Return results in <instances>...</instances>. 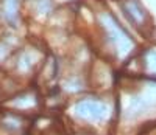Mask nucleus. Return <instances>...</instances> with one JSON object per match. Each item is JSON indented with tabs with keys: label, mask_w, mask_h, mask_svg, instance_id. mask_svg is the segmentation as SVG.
I'll return each instance as SVG.
<instances>
[{
	"label": "nucleus",
	"mask_w": 156,
	"mask_h": 135,
	"mask_svg": "<svg viewBox=\"0 0 156 135\" xmlns=\"http://www.w3.org/2000/svg\"><path fill=\"white\" fill-rule=\"evenodd\" d=\"M122 11H123L125 17L133 25H139L140 20L147 19V11L139 0H128V2H125L122 5Z\"/></svg>",
	"instance_id": "nucleus-2"
},
{
	"label": "nucleus",
	"mask_w": 156,
	"mask_h": 135,
	"mask_svg": "<svg viewBox=\"0 0 156 135\" xmlns=\"http://www.w3.org/2000/svg\"><path fill=\"white\" fill-rule=\"evenodd\" d=\"M145 65L148 67V70L156 73V50H148L147 51V58L144 59Z\"/></svg>",
	"instance_id": "nucleus-4"
},
{
	"label": "nucleus",
	"mask_w": 156,
	"mask_h": 135,
	"mask_svg": "<svg viewBox=\"0 0 156 135\" xmlns=\"http://www.w3.org/2000/svg\"><path fill=\"white\" fill-rule=\"evenodd\" d=\"M22 126H23V118H20L16 113H6L0 120V127L9 135H14V133L20 132Z\"/></svg>",
	"instance_id": "nucleus-3"
},
{
	"label": "nucleus",
	"mask_w": 156,
	"mask_h": 135,
	"mask_svg": "<svg viewBox=\"0 0 156 135\" xmlns=\"http://www.w3.org/2000/svg\"><path fill=\"white\" fill-rule=\"evenodd\" d=\"M72 115L86 124H105L111 120V106L100 98H80L72 106Z\"/></svg>",
	"instance_id": "nucleus-1"
}]
</instances>
